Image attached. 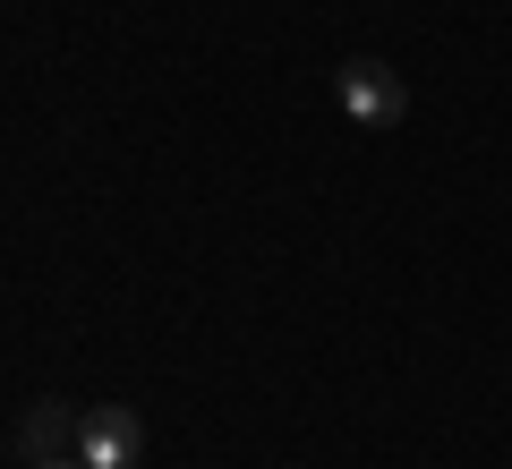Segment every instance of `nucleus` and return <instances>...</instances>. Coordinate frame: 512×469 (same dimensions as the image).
<instances>
[{
    "instance_id": "nucleus-4",
    "label": "nucleus",
    "mask_w": 512,
    "mask_h": 469,
    "mask_svg": "<svg viewBox=\"0 0 512 469\" xmlns=\"http://www.w3.org/2000/svg\"><path fill=\"white\" fill-rule=\"evenodd\" d=\"M35 469H86V452H52V461H35Z\"/></svg>"
},
{
    "instance_id": "nucleus-1",
    "label": "nucleus",
    "mask_w": 512,
    "mask_h": 469,
    "mask_svg": "<svg viewBox=\"0 0 512 469\" xmlns=\"http://www.w3.org/2000/svg\"><path fill=\"white\" fill-rule=\"evenodd\" d=\"M333 103H342L359 128H402L410 86L384 69V60H342V69H333Z\"/></svg>"
},
{
    "instance_id": "nucleus-3",
    "label": "nucleus",
    "mask_w": 512,
    "mask_h": 469,
    "mask_svg": "<svg viewBox=\"0 0 512 469\" xmlns=\"http://www.w3.org/2000/svg\"><path fill=\"white\" fill-rule=\"evenodd\" d=\"M77 418H86V410H77V401H35V410H26L18 418V452H26V469H35V461H52V452H77Z\"/></svg>"
},
{
    "instance_id": "nucleus-2",
    "label": "nucleus",
    "mask_w": 512,
    "mask_h": 469,
    "mask_svg": "<svg viewBox=\"0 0 512 469\" xmlns=\"http://www.w3.org/2000/svg\"><path fill=\"white\" fill-rule=\"evenodd\" d=\"M77 452H86V469H137L146 461V418L128 401H103V410L77 418Z\"/></svg>"
}]
</instances>
